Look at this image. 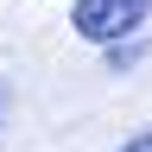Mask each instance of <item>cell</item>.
Returning a JSON list of instances; mask_svg holds the SVG:
<instances>
[{
  "label": "cell",
  "mask_w": 152,
  "mask_h": 152,
  "mask_svg": "<svg viewBox=\"0 0 152 152\" xmlns=\"http://www.w3.org/2000/svg\"><path fill=\"white\" fill-rule=\"evenodd\" d=\"M152 0H76L70 7V32L83 38V45H121L146 26Z\"/></svg>",
  "instance_id": "cell-1"
},
{
  "label": "cell",
  "mask_w": 152,
  "mask_h": 152,
  "mask_svg": "<svg viewBox=\"0 0 152 152\" xmlns=\"http://www.w3.org/2000/svg\"><path fill=\"white\" fill-rule=\"evenodd\" d=\"M121 152H152V127H140V133H133V140H127Z\"/></svg>",
  "instance_id": "cell-2"
},
{
  "label": "cell",
  "mask_w": 152,
  "mask_h": 152,
  "mask_svg": "<svg viewBox=\"0 0 152 152\" xmlns=\"http://www.w3.org/2000/svg\"><path fill=\"white\" fill-rule=\"evenodd\" d=\"M0 121H7V83H0Z\"/></svg>",
  "instance_id": "cell-3"
}]
</instances>
